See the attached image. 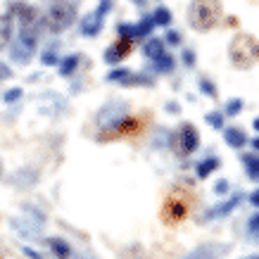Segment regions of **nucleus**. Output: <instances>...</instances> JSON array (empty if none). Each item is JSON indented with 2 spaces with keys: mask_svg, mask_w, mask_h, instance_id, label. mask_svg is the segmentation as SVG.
Returning a JSON list of instances; mask_svg holds the SVG:
<instances>
[{
  "mask_svg": "<svg viewBox=\"0 0 259 259\" xmlns=\"http://www.w3.org/2000/svg\"><path fill=\"white\" fill-rule=\"evenodd\" d=\"M12 17H19L17 38L24 40L26 46L36 48V43L40 38V15L36 12V8L26 5V3H15L12 5Z\"/></svg>",
  "mask_w": 259,
  "mask_h": 259,
  "instance_id": "obj_1",
  "label": "nucleus"
},
{
  "mask_svg": "<svg viewBox=\"0 0 259 259\" xmlns=\"http://www.w3.org/2000/svg\"><path fill=\"white\" fill-rule=\"evenodd\" d=\"M221 17L219 0H193L188 8V22L195 31H209Z\"/></svg>",
  "mask_w": 259,
  "mask_h": 259,
  "instance_id": "obj_2",
  "label": "nucleus"
},
{
  "mask_svg": "<svg viewBox=\"0 0 259 259\" xmlns=\"http://www.w3.org/2000/svg\"><path fill=\"white\" fill-rule=\"evenodd\" d=\"M231 62L240 67V69H250L252 64L257 62V40L252 38L250 33H238L233 43H231Z\"/></svg>",
  "mask_w": 259,
  "mask_h": 259,
  "instance_id": "obj_3",
  "label": "nucleus"
},
{
  "mask_svg": "<svg viewBox=\"0 0 259 259\" xmlns=\"http://www.w3.org/2000/svg\"><path fill=\"white\" fill-rule=\"evenodd\" d=\"M74 19H76L74 5L67 3V0H57V3H53L50 10H48L46 24L53 33H60V31H64V29H69L71 24H74Z\"/></svg>",
  "mask_w": 259,
  "mask_h": 259,
  "instance_id": "obj_4",
  "label": "nucleus"
},
{
  "mask_svg": "<svg viewBox=\"0 0 259 259\" xmlns=\"http://www.w3.org/2000/svg\"><path fill=\"white\" fill-rule=\"evenodd\" d=\"M200 145V134L193 124H181L171 134V150L179 157H188L190 152H195Z\"/></svg>",
  "mask_w": 259,
  "mask_h": 259,
  "instance_id": "obj_5",
  "label": "nucleus"
},
{
  "mask_svg": "<svg viewBox=\"0 0 259 259\" xmlns=\"http://www.w3.org/2000/svg\"><path fill=\"white\" fill-rule=\"evenodd\" d=\"M126 117H128V110L124 102H110L98 112V126L105 131H121Z\"/></svg>",
  "mask_w": 259,
  "mask_h": 259,
  "instance_id": "obj_6",
  "label": "nucleus"
},
{
  "mask_svg": "<svg viewBox=\"0 0 259 259\" xmlns=\"http://www.w3.org/2000/svg\"><path fill=\"white\" fill-rule=\"evenodd\" d=\"M43 224H46L43 214L31 209V217H19V219L12 221V228L26 240H36L40 236V231H43Z\"/></svg>",
  "mask_w": 259,
  "mask_h": 259,
  "instance_id": "obj_7",
  "label": "nucleus"
},
{
  "mask_svg": "<svg viewBox=\"0 0 259 259\" xmlns=\"http://www.w3.org/2000/svg\"><path fill=\"white\" fill-rule=\"evenodd\" d=\"M228 252V245L221 243H204L200 247H195L193 252H188L183 259H221Z\"/></svg>",
  "mask_w": 259,
  "mask_h": 259,
  "instance_id": "obj_8",
  "label": "nucleus"
},
{
  "mask_svg": "<svg viewBox=\"0 0 259 259\" xmlns=\"http://www.w3.org/2000/svg\"><path fill=\"white\" fill-rule=\"evenodd\" d=\"M240 202H243V193H236V195L228 197L226 202H221V204H217V207H212L209 212L204 214V219H207V221H209V219H224V217H228V214L233 212Z\"/></svg>",
  "mask_w": 259,
  "mask_h": 259,
  "instance_id": "obj_9",
  "label": "nucleus"
},
{
  "mask_svg": "<svg viewBox=\"0 0 259 259\" xmlns=\"http://www.w3.org/2000/svg\"><path fill=\"white\" fill-rule=\"evenodd\" d=\"M131 43L134 40L131 38H119V43H114V46L105 53V62L107 64H117V62H121L128 53H131Z\"/></svg>",
  "mask_w": 259,
  "mask_h": 259,
  "instance_id": "obj_10",
  "label": "nucleus"
},
{
  "mask_svg": "<svg viewBox=\"0 0 259 259\" xmlns=\"http://www.w3.org/2000/svg\"><path fill=\"white\" fill-rule=\"evenodd\" d=\"M10 57H12V60H15L17 64H26V62H29V60L33 57V48H31V46H26L24 40L17 38L15 43L10 46Z\"/></svg>",
  "mask_w": 259,
  "mask_h": 259,
  "instance_id": "obj_11",
  "label": "nucleus"
},
{
  "mask_svg": "<svg viewBox=\"0 0 259 259\" xmlns=\"http://www.w3.org/2000/svg\"><path fill=\"white\" fill-rule=\"evenodd\" d=\"M188 212V204L179 200H169L164 207V221H181Z\"/></svg>",
  "mask_w": 259,
  "mask_h": 259,
  "instance_id": "obj_12",
  "label": "nucleus"
},
{
  "mask_svg": "<svg viewBox=\"0 0 259 259\" xmlns=\"http://www.w3.org/2000/svg\"><path fill=\"white\" fill-rule=\"evenodd\" d=\"M102 29V15H98V12H93V15L83 17V22H81V33L83 36H98Z\"/></svg>",
  "mask_w": 259,
  "mask_h": 259,
  "instance_id": "obj_13",
  "label": "nucleus"
},
{
  "mask_svg": "<svg viewBox=\"0 0 259 259\" xmlns=\"http://www.w3.org/2000/svg\"><path fill=\"white\" fill-rule=\"evenodd\" d=\"M224 141H226L231 148H245V145H247V136H245V131L236 128V126H228L226 131H224Z\"/></svg>",
  "mask_w": 259,
  "mask_h": 259,
  "instance_id": "obj_14",
  "label": "nucleus"
},
{
  "mask_svg": "<svg viewBox=\"0 0 259 259\" xmlns=\"http://www.w3.org/2000/svg\"><path fill=\"white\" fill-rule=\"evenodd\" d=\"M12 40V12L0 17V50H5Z\"/></svg>",
  "mask_w": 259,
  "mask_h": 259,
  "instance_id": "obj_15",
  "label": "nucleus"
},
{
  "mask_svg": "<svg viewBox=\"0 0 259 259\" xmlns=\"http://www.w3.org/2000/svg\"><path fill=\"white\" fill-rule=\"evenodd\" d=\"M48 243H50V250H53V254H55L57 259H69L71 257V247L67 240H62V238H50Z\"/></svg>",
  "mask_w": 259,
  "mask_h": 259,
  "instance_id": "obj_16",
  "label": "nucleus"
},
{
  "mask_svg": "<svg viewBox=\"0 0 259 259\" xmlns=\"http://www.w3.org/2000/svg\"><path fill=\"white\" fill-rule=\"evenodd\" d=\"M219 159L217 157H204L202 162H197V179H207V176H212L217 169H219Z\"/></svg>",
  "mask_w": 259,
  "mask_h": 259,
  "instance_id": "obj_17",
  "label": "nucleus"
},
{
  "mask_svg": "<svg viewBox=\"0 0 259 259\" xmlns=\"http://www.w3.org/2000/svg\"><path fill=\"white\" fill-rule=\"evenodd\" d=\"M152 62H155V71H159V74H169V71H174V57L169 55V53H162V55H157L155 57V60H152Z\"/></svg>",
  "mask_w": 259,
  "mask_h": 259,
  "instance_id": "obj_18",
  "label": "nucleus"
},
{
  "mask_svg": "<svg viewBox=\"0 0 259 259\" xmlns=\"http://www.w3.org/2000/svg\"><path fill=\"white\" fill-rule=\"evenodd\" d=\"M79 62H81V57L79 55H69V57H64L62 62H57L60 64V74H62V76H71V74H74V71L79 69Z\"/></svg>",
  "mask_w": 259,
  "mask_h": 259,
  "instance_id": "obj_19",
  "label": "nucleus"
},
{
  "mask_svg": "<svg viewBox=\"0 0 259 259\" xmlns=\"http://www.w3.org/2000/svg\"><path fill=\"white\" fill-rule=\"evenodd\" d=\"M243 166H245V171H247V176H250V181H259V157L257 155H245Z\"/></svg>",
  "mask_w": 259,
  "mask_h": 259,
  "instance_id": "obj_20",
  "label": "nucleus"
},
{
  "mask_svg": "<svg viewBox=\"0 0 259 259\" xmlns=\"http://www.w3.org/2000/svg\"><path fill=\"white\" fill-rule=\"evenodd\" d=\"M143 53H145L150 60H155L157 55H162V53H164V43H162L159 38H150L148 43L143 46Z\"/></svg>",
  "mask_w": 259,
  "mask_h": 259,
  "instance_id": "obj_21",
  "label": "nucleus"
},
{
  "mask_svg": "<svg viewBox=\"0 0 259 259\" xmlns=\"http://www.w3.org/2000/svg\"><path fill=\"white\" fill-rule=\"evenodd\" d=\"M124 86H152V76H148V74H134V71H128V76L124 79Z\"/></svg>",
  "mask_w": 259,
  "mask_h": 259,
  "instance_id": "obj_22",
  "label": "nucleus"
},
{
  "mask_svg": "<svg viewBox=\"0 0 259 259\" xmlns=\"http://www.w3.org/2000/svg\"><path fill=\"white\" fill-rule=\"evenodd\" d=\"M152 22H155V26H169L171 24V12L166 8H157L155 15H152Z\"/></svg>",
  "mask_w": 259,
  "mask_h": 259,
  "instance_id": "obj_23",
  "label": "nucleus"
},
{
  "mask_svg": "<svg viewBox=\"0 0 259 259\" xmlns=\"http://www.w3.org/2000/svg\"><path fill=\"white\" fill-rule=\"evenodd\" d=\"M40 60H43V64H48V67H55V64L60 62V57H57V46H48L46 50H43Z\"/></svg>",
  "mask_w": 259,
  "mask_h": 259,
  "instance_id": "obj_24",
  "label": "nucleus"
},
{
  "mask_svg": "<svg viewBox=\"0 0 259 259\" xmlns=\"http://www.w3.org/2000/svg\"><path fill=\"white\" fill-rule=\"evenodd\" d=\"M152 29H155L152 17H143L141 22L136 24V33H138V36H150V33H152Z\"/></svg>",
  "mask_w": 259,
  "mask_h": 259,
  "instance_id": "obj_25",
  "label": "nucleus"
},
{
  "mask_svg": "<svg viewBox=\"0 0 259 259\" xmlns=\"http://www.w3.org/2000/svg\"><path fill=\"white\" fill-rule=\"evenodd\" d=\"M245 107V102L240 100V98H231V100L226 102V117H236V114H240Z\"/></svg>",
  "mask_w": 259,
  "mask_h": 259,
  "instance_id": "obj_26",
  "label": "nucleus"
},
{
  "mask_svg": "<svg viewBox=\"0 0 259 259\" xmlns=\"http://www.w3.org/2000/svg\"><path fill=\"white\" fill-rule=\"evenodd\" d=\"M247 236H250V240H257V236H259V217L257 214H252L250 219H247Z\"/></svg>",
  "mask_w": 259,
  "mask_h": 259,
  "instance_id": "obj_27",
  "label": "nucleus"
},
{
  "mask_svg": "<svg viewBox=\"0 0 259 259\" xmlns=\"http://www.w3.org/2000/svg\"><path fill=\"white\" fill-rule=\"evenodd\" d=\"M119 36L121 38H138V33H136V24H119Z\"/></svg>",
  "mask_w": 259,
  "mask_h": 259,
  "instance_id": "obj_28",
  "label": "nucleus"
},
{
  "mask_svg": "<svg viewBox=\"0 0 259 259\" xmlns=\"http://www.w3.org/2000/svg\"><path fill=\"white\" fill-rule=\"evenodd\" d=\"M204 119H207V124L212 126V128H221L224 126V112H209Z\"/></svg>",
  "mask_w": 259,
  "mask_h": 259,
  "instance_id": "obj_29",
  "label": "nucleus"
},
{
  "mask_svg": "<svg viewBox=\"0 0 259 259\" xmlns=\"http://www.w3.org/2000/svg\"><path fill=\"white\" fill-rule=\"evenodd\" d=\"M128 76V69H112L107 74V81H119V83H124V79Z\"/></svg>",
  "mask_w": 259,
  "mask_h": 259,
  "instance_id": "obj_30",
  "label": "nucleus"
},
{
  "mask_svg": "<svg viewBox=\"0 0 259 259\" xmlns=\"http://www.w3.org/2000/svg\"><path fill=\"white\" fill-rule=\"evenodd\" d=\"M200 91H202L204 95H209V98H217V88H214L212 81L202 79V81H200Z\"/></svg>",
  "mask_w": 259,
  "mask_h": 259,
  "instance_id": "obj_31",
  "label": "nucleus"
},
{
  "mask_svg": "<svg viewBox=\"0 0 259 259\" xmlns=\"http://www.w3.org/2000/svg\"><path fill=\"white\" fill-rule=\"evenodd\" d=\"M22 88H10L8 93H5V102H8V105H12V102H17L19 100V98H22Z\"/></svg>",
  "mask_w": 259,
  "mask_h": 259,
  "instance_id": "obj_32",
  "label": "nucleus"
},
{
  "mask_svg": "<svg viewBox=\"0 0 259 259\" xmlns=\"http://www.w3.org/2000/svg\"><path fill=\"white\" fill-rule=\"evenodd\" d=\"M228 190H231V183H228L226 179H224V181H217V186H214V193H217V195H226Z\"/></svg>",
  "mask_w": 259,
  "mask_h": 259,
  "instance_id": "obj_33",
  "label": "nucleus"
},
{
  "mask_svg": "<svg viewBox=\"0 0 259 259\" xmlns=\"http://www.w3.org/2000/svg\"><path fill=\"white\" fill-rule=\"evenodd\" d=\"M166 43H169V46H179V43H181V33L174 31V29H169V31H166Z\"/></svg>",
  "mask_w": 259,
  "mask_h": 259,
  "instance_id": "obj_34",
  "label": "nucleus"
},
{
  "mask_svg": "<svg viewBox=\"0 0 259 259\" xmlns=\"http://www.w3.org/2000/svg\"><path fill=\"white\" fill-rule=\"evenodd\" d=\"M183 64L186 67H195V53L193 50H183Z\"/></svg>",
  "mask_w": 259,
  "mask_h": 259,
  "instance_id": "obj_35",
  "label": "nucleus"
},
{
  "mask_svg": "<svg viewBox=\"0 0 259 259\" xmlns=\"http://www.w3.org/2000/svg\"><path fill=\"white\" fill-rule=\"evenodd\" d=\"M10 76H12V69L5 62H0V81H8Z\"/></svg>",
  "mask_w": 259,
  "mask_h": 259,
  "instance_id": "obj_36",
  "label": "nucleus"
},
{
  "mask_svg": "<svg viewBox=\"0 0 259 259\" xmlns=\"http://www.w3.org/2000/svg\"><path fill=\"white\" fill-rule=\"evenodd\" d=\"M24 254H26L29 259H43V254L36 252V250H31V247H24Z\"/></svg>",
  "mask_w": 259,
  "mask_h": 259,
  "instance_id": "obj_37",
  "label": "nucleus"
},
{
  "mask_svg": "<svg viewBox=\"0 0 259 259\" xmlns=\"http://www.w3.org/2000/svg\"><path fill=\"white\" fill-rule=\"evenodd\" d=\"M250 204H252V207H259V193H257V190H252V193H250Z\"/></svg>",
  "mask_w": 259,
  "mask_h": 259,
  "instance_id": "obj_38",
  "label": "nucleus"
},
{
  "mask_svg": "<svg viewBox=\"0 0 259 259\" xmlns=\"http://www.w3.org/2000/svg\"><path fill=\"white\" fill-rule=\"evenodd\" d=\"M166 112H171V114H179V105H176V102H169V105H166Z\"/></svg>",
  "mask_w": 259,
  "mask_h": 259,
  "instance_id": "obj_39",
  "label": "nucleus"
},
{
  "mask_svg": "<svg viewBox=\"0 0 259 259\" xmlns=\"http://www.w3.org/2000/svg\"><path fill=\"white\" fill-rule=\"evenodd\" d=\"M245 259H259V257H257V254H250V257H245Z\"/></svg>",
  "mask_w": 259,
  "mask_h": 259,
  "instance_id": "obj_40",
  "label": "nucleus"
},
{
  "mask_svg": "<svg viewBox=\"0 0 259 259\" xmlns=\"http://www.w3.org/2000/svg\"><path fill=\"white\" fill-rule=\"evenodd\" d=\"M134 3H136V5H143V0H134Z\"/></svg>",
  "mask_w": 259,
  "mask_h": 259,
  "instance_id": "obj_41",
  "label": "nucleus"
},
{
  "mask_svg": "<svg viewBox=\"0 0 259 259\" xmlns=\"http://www.w3.org/2000/svg\"><path fill=\"white\" fill-rule=\"evenodd\" d=\"M0 174H3V162H0Z\"/></svg>",
  "mask_w": 259,
  "mask_h": 259,
  "instance_id": "obj_42",
  "label": "nucleus"
}]
</instances>
